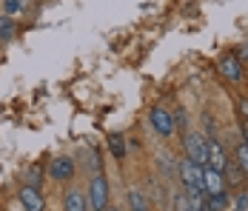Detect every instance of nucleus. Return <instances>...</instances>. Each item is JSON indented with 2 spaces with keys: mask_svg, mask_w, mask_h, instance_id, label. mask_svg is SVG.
<instances>
[{
  "mask_svg": "<svg viewBox=\"0 0 248 211\" xmlns=\"http://www.w3.org/2000/svg\"><path fill=\"white\" fill-rule=\"evenodd\" d=\"M89 206L92 211H106L108 209V180L103 177V171H94L92 183H89Z\"/></svg>",
  "mask_w": 248,
  "mask_h": 211,
  "instance_id": "f257e3e1",
  "label": "nucleus"
},
{
  "mask_svg": "<svg viewBox=\"0 0 248 211\" xmlns=\"http://www.w3.org/2000/svg\"><path fill=\"white\" fill-rule=\"evenodd\" d=\"M202 168L205 165L191 163L188 157L180 160V180H183L186 191H202Z\"/></svg>",
  "mask_w": 248,
  "mask_h": 211,
  "instance_id": "f03ea898",
  "label": "nucleus"
},
{
  "mask_svg": "<svg viewBox=\"0 0 248 211\" xmlns=\"http://www.w3.org/2000/svg\"><path fill=\"white\" fill-rule=\"evenodd\" d=\"M186 157L197 165H208V140L202 134H188L186 137Z\"/></svg>",
  "mask_w": 248,
  "mask_h": 211,
  "instance_id": "7ed1b4c3",
  "label": "nucleus"
},
{
  "mask_svg": "<svg viewBox=\"0 0 248 211\" xmlns=\"http://www.w3.org/2000/svg\"><path fill=\"white\" fill-rule=\"evenodd\" d=\"M149 117H151V129H154L160 137H171V134H174L177 120H174V114H169L166 109H160V106H157V109H151Z\"/></svg>",
  "mask_w": 248,
  "mask_h": 211,
  "instance_id": "20e7f679",
  "label": "nucleus"
},
{
  "mask_svg": "<svg viewBox=\"0 0 248 211\" xmlns=\"http://www.w3.org/2000/svg\"><path fill=\"white\" fill-rule=\"evenodd\" d=\"M225 188H228V183H225L223 171H214L211 165H205L202 168V191L208 197H217V194H225Z\"/></svg>",
  "mask_w": 248,
  "mask_h": 211,
  "instance_id": "39448f33",
  "label": "nucleus"
},
{
  "mask_svg": "<svg viewBox=\"0 0 248 211\" xmlns=\"http://www.w3.org/2000/svg\"><path fill=\"white\" fill-rule=\"evenodd\" d=\"M220 74H223L225 80H231V83H240L243 80V60L237 57V54H223L220 57Z\"/></svg>",
  "mask_w": 248,
  "mask_h": 211,
  "instance_id": "423d86ee",
  "label": "nucleus"
},
{
  "mask_svg": "<svg viewBox=\"0 0 248 211\" xmlns=\"http://www.w3.org/2000/svg\"><path fill=\"white\" fill-rule=\"evenodd\" d=\"M49 174L57 180V183H66L75 177V160L72 157H54L49 165Z\"/></svg>",
  "mask_w": 248,
  "mask_h": 211,
  "instance_id": "0eeeda50",
  "label": "nucleus"
},
{
  "mask_svg": "<svg viewBox=\"0 0 248 211\" xmlns=\"http://www.w3.org/2000/svg\"><path fill=\"white\" fill-rule=\"evenodd\" d=\"M208 165L214 171H223V174L228 171V154L217 140H208Z\"/></svg>",
  "mask_w": 248,
  "mask_h": 211,
  "instance_id": "6e6552de",
  "label": "nucleus"
},
{
  "mask_svg": "<svg viewBox=\"0 0 248 211\" xmlns=\"http://www.w3.org/2000/svg\"><path fill=\"white\" fill-rule=\"evenodd\" d=\"M20 203H23L26 211H43V209H46L43 194L37 191V186H23V188H20Z\"/></svg>",
  "mask_w": 248,
  "mask_h": 211,
  "instance_id": "1a4fd4ad",
  "label": "nucleus"
},
{
  "mask_svg": "<svg viewBox=\"0 0 248 211\" xmlns=\"http://www.w3.org/2000/svg\"><path fill=\"white\" fill-rule=\"evenodd\" d=\"M89 197L80 191V188H72L69 194H66V211H89Z\"/></svg>",
  "mask_w": 248,
  "mask_h": 211,
  "instance_id": "9d476101",
  "label": "nucleus"
},
{
  "mask_svg": "<svg viewBox=\"0 0 248 211\" xmlns=\"http://www.w3.org/2000/svg\"><path fill=\"white\" fill-rule=\"evenodd\" d=\"M15 34H17V26H15V20L12 17H0V40L3 43H9V40H15Z\"/></svg>",
  "mask_w": 248,
  "mask_h": 211,
  "instance_id": "9b49d317",
  "label": "nucleus"
},
{
  "mask_svg": "<svg viewBox=\"0 0 248 211\" xmlns=\"http://www.w3.org/2000/svg\"><path fill=\"white\" fill-rule=\"evenodd\" d=\"M128 206H131V211H149V203L140 188H128Z\"/></svg>",
  "mask_w": 248,
  "mask_h": 211,
  "instance_id": "f8f14e48",
  "label": "nucleus"
},
{
  "mask_svg": "<svg viewBox=\"0 0 248 211\" xmlns=\"http://www.w3.org/2000/svg\"><path fill=\"white\" fill-rule=\"evenodd\" d=\"M191 200V211H211L208 209V194L205 191H186Z\"/></svg>",
  "mask_w": 248,
  "mask_h": 211,
  "instance_id": "ddd939ff",
  "label": "nucleus"
},
{
  "mask_svg": "<svg viewBox=\"0 0 248 211\" xmlns=\"http://www.w3.org/2000/svg\"><path fill=\"white\" fill-rule=\"evenodd\" d=\"M26 9V0H3V15L6 17H15Z\"/></svg>",
  "mask_w": 248,
  "mask_h": 211,
  "instance_id": "4468645a",
  "label": "nucleus"
},
{
  "mask_svg": "<svg viewBox=\"0 0 248 211\" xmlns=\"http://www.w3.org/2000/svg\"><path fill=\"white\" fill-rule=\"evenodd\" d=\"M237 165H240V171L248 174V146L246 143H240L237 146Z\"/></svg>",
  "mask_w": 248,
  "mask_h": 211,
  "instance_id": "2eb2a0df",
  "label": "nucleus"
},
{
  "mask_svg": "<svg viewBox=\"0 0 248 211\" xmlns=\"http://www.w3.org/2000/svg\"><path fill=\"white\" fill-rule=\"evenodd\" d=\"M208 209H211V211H223V209H228V194L208 197Z\"/></svg>",
  "mask_w": 248,
  "mask_h": 211,
  "instance_id": "dca6fc26",
  "label": "nucleus"
},
{
  "mask_svg": "<svg viewBox=\"0 0 248 211\" xmlns=\"http://www.w3.org/2000/svg\"><path fill=\"white\" fill-rule=\"evenodd\" d=\"M174 211H191L188 194H177V197H174Z\"/></svg>",
  "mask_w": 248,
  "mask_h": 211,
  "instance_id": "f3484780",
  "label": "nucleus"
},
{
  "mask_svg": "<svg viewBox=\"0 0 248 211\" xmlns=\"http://www.w3.org/2000/svg\"><path fill=\"white\" fill-rule=\"evenodd\" d=\"M111 148H114V154L120 157V154H123V140H120V137H114V140H111Z\"/></svg>",
  "mask_w": 248,
  "mask_h": 211,
  "instance_id": "a211bd4d",
  "label": "nucleus"
},
{
  "mask_svg": "<svg viewBox=\"0 0 248 211\" xmlns=\"http://www.w3.org/2000/svg\"><path fill=\"white\" fill-rule=\"evenodd\" d=\"M237 211H248V197H246V194L237 200Z\"/></svg>",
  "mask_w": 248,
  "mask_h": 211,
  "instance_id": "6ab92c4d",
  "label": "nucleus"
},
{
  "mask_svg": "<svg viewBox=\"0 0 248 211\" xmlns=\"http://www.w3.org/2000/svg\"><path fill=\"white\" fill-rule=\"evenodd\" d=\"M237 57H240V60H248V40L240 46V54H237Z\"/></svg>",
  "mask_w": 248,
  "mask_h": 211,
  "instance_id": "aec40b11",
  "label": "nucleus"
},
{
  "mask_svg": "<svg viewBox=\"0 0 248 211\" xmlns=\"http://www.w3.org/2000/svg\"><path fill=\"white\" fill-rule=\"evenodd\" d=\"M243 143H246V146H248V120H246V123H243Z\"/></svg>",
  "mask_w": 248,
  "mask_h": 211,
  "instance_id": "412c9836",
  "label": "nucleus"
},
{
  "mask_svg": "<svg viewBox=\"0 0 248 211\" xmlns=\"http://www.w3.org/2000/svg\"><path fill=\"white\" fill-rule=\"evenodd\" d=\"M240 109H243V114L248 117V100H240Z\"/></svg>",
  "mask_w": 248,
  "mask_h": 211,
  "instance_id": "4be33fe9",
  "label": "nucleus"
},
{
  "mask_svg": "<svg viewBox=\"0 0 248 211\" xmlns=\"http://www.w3.org/2000/svg\"><path fill=\"white\" fill-rule=\"evenodd\" d=\"M106 211H117V209H114V206H111V209H106Z\"/></svg>",
  "mask_w": 248,
  "mask_h": 211,
  "instance_id": "5701e85b",
  "label": "nucleus"
}]
</instances>
